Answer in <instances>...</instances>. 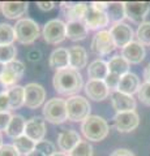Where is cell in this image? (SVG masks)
I'll return each mask as SVG.
<instances>
[{"label": "cell", "instance_id": "obj_1", "mask_svg": "<svg viewBox=\"0 0 150 156\" xmlns=\"http://www.w3.org/2000/svg\"><path fill=\"white\" fill-rule=\"evenodd\" d=\"M52 85L57 94L65 96H75L84 87V78L81 73L72 68L55 72L52 78Z\"/></svg>", "mask_w": 150, "mask_h": 156}, {"label": "cell", "instance_id": "obj_2", "mask_svg": "<svg viewBox=\"0 0 150 156\" xmlns=\"http://www.w3.org/2000/svg\"><path fill=\"white\" fill-rule=\"evenodd\" d=\"M81 131L88 140L101 142V140L107 138V135L110 133V126L103 117L89 116L85 121H82Z\"/></svg>", "mask_w": 150, "mask_h": 156}, {"label": "cell", "instance_id": "obj_3", "mask_svg": "<svg viewBox=\"0 0 150 156\" xmlns=\"http://www.w3.org/2000/svg\"><path fill=\"white\" fill-rule=\"evenodd\" d=\"M65 101H67V116H68V120L73 121V122H80V121H85L90 116L91 107L86 98L75 95L71 96Z\"/></svg>", "mask_w": 150, "mask_h": 156}, {"label": "cell", "instance_id": "obj_4", "mask_svg": "<svg viewBox=\"0 0 150 156\" xmlns=\"http://www.w3.org/2000/svg\"><path fill=\"white\" fill-rule=\"evenodd\" d=\"M16 41L21 44H31L34 43L41 34L38 23L31 18H21L14 25Z\"/></svg>", "mask_w": 150, "mask_h": 156}, {"label": "cell", "instance_id": "obj_5", "mask_svg": "<svg viewBox=\"0 0 150 156\" xmlns=\"http://www.w3.org/2000/svg\"><path fill=\"white\" fill-rule=\"evenodd\" d=\"M43 116L48 122L59 125L68 120L67 116V101L60 98H52L43 107Z\"/></svg>", "mask_w": 150, "mask_h": 156}, {"label": "cell", "instance_id": "obj_6", "mask_svg": "<svg viewBox=\"0 0 150 156\" xmlns=\"http://www.w3.org/2000/svg\"><path fill=\"white\" fill-rule=\"evenodd\" d=\"M42 35L48 44H59L67 38V23L61 20H50L43 27Z\"/></svg>", "mask_w": 150, "mask_h": 156}, {"label": "cell", "instance_id": "obj_7", "mask_svg": "<svg viewBox=\"0 0 150 156\" xmlns=\"http://www.w3.org/2000/svg\"><path fill=\"white\" fill-rule=\"evenodd\" d=\"M90 47H91V51L95 55H99V56L108 55V53H111L116 48L110 30H102L97 33L93 37Z\"/></svg>", "mask_w": 150, "mask_h": 156}, {"label": "cell", "instance_id": "obj_8", "mask_svg": "<svg viewBox=\"0 0 150 156\" xmlns=\"http://www.w3.org/2000/svg\"><path fill=\"white\" fill-rule=\"evenodd\" d=\"M140 125V116L136 111L120 112L114 116V126L120 133H130Z\"/></svg>", "mask_w": 150, "mask_h": 156}, {"label": "cell", "instance_id": "obj_9", "mask_svg": "<svg viewBox=\"0 0 150 156\" xmlns=\"http://www.w3.org/2000/svg\"><path fill=\"white\" fill-rule=\"evenodd\" d=\"M125 17L129 18L132 22L141 25L145 22V18L150 12V4L144 2H125Z\"/></svg>", "mask_w": 150, "mask_h": 156}, {"label": "cell", "instance_id": "obj_10", "mask_svg": "<svg viewBox=\"0 0 150 156\" xmlns=\"http://www.w3.org/2000/svg\"><path fill=\"white\" fill-rule=\"evenodd\" d=\"M25 107L29 109H37L45 103L46 90L39 83H27L25 87Z\"/></svg>", "mask_w": 150, "mask_h": 156}, {"label": "cell", "instance_id": "obj_11", "mask_svg": "<svg viewBox=\"0 0 150 156\" xmlns=\"http://www.w3.org/2000/svg\"><path fill=\"white\" fill-rule=\"evenodd\" d=\"M24 73H25V65L24 62L14 60L5 64V69H4L3 76L0 77L2 81L5 83V86L8 89L16 86V83L18 81H21V78L24 77Z\"/></svg>", "mask_w": 150, "mask_h": 156}, {"label": "cell", "instance_id": "obj_12", "mask_svg": "<svg viewBox=\"0 0 150 156\" xmlns=\"http://www.w3.org/2000/svg\"><path fill=\"white\" fill-rule=\"evenodd\" d=\"M110 33L112 35L116 48H124L130 42H133L134 33L132 30V27L124 22H119L112 25L110 29Z\"/></svg>", "mask_w": 150, "mask_h": 156}, {"label": "cell", "instance_id": "obj_13", "mask_svg": "<svg viewBox=\"0 0 150 156\" xmlns=\"http://www.w3.org/2000/svg\"><path fill=\"white\" fill-rule=\"evenodd\" d=\"M88 27V30H99L102 31V29H104L106 26L108 25L110 20L107 17L106 12H101V11H97L93 7L89 4V8H88V12H86L85 17H84V21H82Z\"/></svg>", "mask_w": 150, "mask_h": 156}, {"label": "cell", "instance_id": "obj_14", "mask_svg": "<svg viewBox=\"0 0 150 156\" xmlns=\"http://www.w3.org/2000/svg\"><path fill=\"white\" fill-rule=\"evenodd\" d=\"M47 133L46 129V122L42 117H31L26 121V126H25V134L27 138H30L31 140H34L35 143L41 142L45 139Z\"/></svg>", "mask_w": 150, "mask_h": 156}, {"label": "cell", "instance_id": "obj_15", "mask_svg": "<svg viewBox=\"0 0 150 156\" xmlns=\"http://www.w3.org/2000/svg\"><path fill=\"white\" fill-rule=\"evenodd\" d=\"M61 13L67 22L71 21H84V17L88 12L89 4L86 3H60Z\"/></svg>", "mask_w": 150, "mask_h": 156}, {"label": "cell", "instance_id": "obj_16", "mask_svg": "<svg viewBox=\"0 0 150 156\" xmlns=\"http://www.w3.org/2000/svg\"><path fill=\"white\" fill-rule=\"evenodd\" d=\"M110 99H111V104H112L114 109L116 111V113L120 112H130L136 109V99L132 95H127L123 94L120 91H112L110 94Z\"/></svg>", "mask_w": 150, "mask_h": 156}, {"label": "cell", "instance_id": "obj_17", "mask_svg": "<svg viewBox=\"0 0 150 156\" xmlns=\"http://www.w3.org/2000/svg\"><path fill=\"white\" fill-rule=\"evenodd\" d=\"M81 136L73 129H65L57 135V147L64 154H69L81 142Z\"/></svg>", "mask_w": 150, "mask_h": 156}, {"label": "cell", "instance_id": "obj_18", "mask_svg": "<svg viewBox=\"0 0 150 156\" xmlns=\"http://www.w3.org/2000/svg\"><path fill=\"white\" fill-rule=\"evenodd\" d=\"M85 94L89 96V99L95 101H102L110 96L111 91L106 86L104 81H95L89 80L85 85Z\"/></svg>", "mask_w": 150, "mask_h": 156}, {"label": "cell", "instance_id": "obj_19", "mask_svg": "<svg viewBox=\"0 0 150 156\" xmlns=\"http://www.w3.org/2000/svg\"><path fill=\"white\" fill-rule=\"evenodd\" d=\"M122 56L129 64H140L146 56V51L140 42L133 41L124 48H122Z\"/></svg>", "mask_w": 150, "mask_h": 156}, {"label": "cell", "instance_id": "obj_20", "mask_svg": "<svg viewBox=\"0 0 150 156\" xmlns=\"http://www.w3.org/2000/svg\"><path fill=\"white\" fill-rule=\"evenodd\" d=\"M27 8L29 4L25 2H4L0 7L4 17L9 20H21V17L27 12Z\"/></svg>", "mask_w": 150, "mask_h": 156}, {"label": "cell", "instance_id": "obj_21", "mask_svg": "<svg viewBox=\"0 0 150 156\" xmlns=\"http://www.w3.org/2000/svg\"><path fill=\"white\" fill-rule=\"evenodd\" d=\"M69 68L79 70L88 64V52L81 46H72L69 50Z\"/></svg>", "mask_w": 150, "mask_h": 156}, {"label": "cell", "instance_id": "obj_22", "mask_svg": "<svg viewBox=\"0 0 150 156\" xmlns=\"http://www.w3.org/2000/svg\"><path fill=\"white\" fill-rule=\"evenodd\" d=\"M140 86H141V82H140V78L134 74V73H127L120 78V83H119V89L118 91L123 92V94L127 95H132L138 92Z\"/></svg>", "mask_w": 150, "mask_h": 156}, {"label": "cell", "instance_id": "obj_23", "mask_svg": "<svg viewBox=\"0 0 150 156\" xmlns=\"http://www.w3.org/2000/svg\"><path fill=\"white\" fill-rule=\"evenodd\" d=\"M50 68H52L54 70H61L69 68V52L67 48H56L50 55V60H48Z\"/></svg>", "mask_w": 150, "mask_h": 156}, {"label": "cell", "instance_id": "obj_24", "mask_svg": "<svg viewBox=\"0 0 150 156\" xmlns=\"http://www.w3.org/2000/svg\"><path fill=\"white\" fill-rule=\"evenodd\" d=\"M88 27L82 21H71L67 22V38L72 42L84 41L88 37Z\"/></svg>", "mask_w": 150, "mask_h": 156}, {"label": "cell", "instance_id": "obj_25", "mask_svg": "<svg viewBox=\"0 0 150 156\" xmlns=\"http://www.w3.org/2000/svg\"><path fill=\"white\" fill-rule=\"evenodd\" d=\"M108 65L107 62L102 58H95L94 61H91L88 68V76L90 80L95 81H104L106 77L108 76Z\"/></svg>", "mask_w": 150, "mask_h": 156}, {"label": "cell", "instance_id": "obj_26", "mask_svg": "<svg viewBox=\"0 0 150 156\" xmlns=\"http://www.w3.org/2000/svg\"><path fill=\"white\" fill-rule=\"evenodd\" d=\"M25 126H26V121L21 115H13L11 122H9L8 128L5 130V134L9 138L16 139L18 136L24 135V133H25Z\"/></svg>", "mask_w": 150, "mask_h": 156}, {"label": "cell", "instance_id": "obj_27", "mask_svg": "<svg viewBox=\"0 0 150 156\" xmlns=\"http://www.w3.org/2000/svg\"><path fill=\"white\" fill-rule=\"evenodd\" d=\"M107 65H108L110 73L120 76V77H123L124 74L129 73V68H130V64L122 55H116L114 57H111L110 61H107Z\"/></svg>", "mask_w": 150, "mask_h": 156}, {"label": "cell", "instance_id": "obj_28", "mask_svg": "<svg viewBox=\"0 0 150 156\" xmlns=\"http://www.w3.org/2000/svg\"><path fill=\"white\" fill-rule=\"evenodd\" d=\"M7 95L9 98V103H11V111L18 109L22 105H25V89L22 86H13L8 89Z\"/></svg>", "mask_w": 150, "mask_h": 156}, {"label": "cell", "instance_id": "obj_29", "mask_svg": "<svg viewBox=\"0 0 150 156\" xmlns=\"http://www.w3.org/2000/svg\"><path fill=\"white\" fill-rule=\"evenodd\" d=\"M106 14H107V17H108L110 21L114 22V25H115V23H119V22H123V20L125 18L124 3H120V2L108 3Z\"/></svg>", "mask_w": 150, "mask_h": 156}, {"label": "cell", "instance_id": "obj_30", "mask_svg": "<svg viewBox=\"0 0 150 156\" xmlns=\"http://www.w3.org/2000/svg\"><path fill=\"white\" fill-rule=\"evenodd\" d=\"M35 144L37 143L34 142V140L27 138L25 134L18 136V138H16V139H13V147L20 152V155H24V156H26L27 154H30L31 151H34Z\"/></svg>", "mask_w": 150, "mask_h": 156}, {"label": "cell", "instance_id": "obj_31", "mask_svg": "<svg viewBox=\"0 0 150 156\" xmlns=\"http://www.w3.org/2000/svg\"><path fill=\"white\" fill-rule=\"evenodd\" d=\"M14 41H16L14 26L9 23H0V46L13 44Z\"/></svg>", "mask_w": 150, "mask_h": 156}, {"label": "cell", "instance_id": "obj_32", "mask_svg": "<svg viewBox=\"0 0 150 156\" xmlns=\"http://www.w3.org/2000/svg\"><path fill=\"white\" fill-rule=\"evenodd\" d=\"M16 56H17V50L13 44L0 46V62L8 64V62L16 60Z\"/></svg>", "mask_w": 150, "mask_h": 156}, {"label": "cell", "instance_id": "obj_33", "mask_svg": "<svg viewBox=\"0 0 150 156\" xmlns=\"http://www.w3.org/2000/svg\"><path fill=\"white\" fill-rule=\"evenodd\" d=\"M136 37L137 42L142 46H150V22H142L141 25H138Z\"/></svg>", "mask_w": 150, "mask_h": 156}, {"label": "cell", "instance_id": "obj_34", "mask_svg": "<svg viewBox=\"0 0 150 156\" xmlns=\"http://www.w3.org/2000/svg\"><path fill=\"white\" fill-rule=\"evenodd\" d=\"M69 156H93V147L88 140H81L68 154Z\"/></svg>", "mask_w": 150, "mask_h": 156}, {"label": "cell", "instance_id": "obj_35", "mask_svg": "<svg viewBox=\"0 0 150 156\" xmlns=\"http://www.w3.org/2000/svg\"><path fill=\"white\" fill-rule=\"evenodd\" d=\"M35 150L41 151V152L45 155V156H52V155H55L57 152L55 144L51 143L50 140H46V139H43V140H41V142H38L35 144Z\"/></svg>", "mask_w": 150, "mask_h": 156}, {"label": "cell", "instance_id": "obj_36", "mask_svg": "<svg viewBox=\"0 0 150 156\" xmlns=\"http://www.w3.org/2000/svg\"><path fill=\"white\" fill-rule=\"evenodd\" d=\"M137 98L142 104L150 107V83L144 82V83L140 86V90L137 92Z\"/></svg>", "mask_w": 150, "mask_h": 156}, {"label": "cell", "instance_id": "obj_37", "mask_svg": "<svg viewBox=\"0 0 150 156\" xmlns=\"http://www.w3.org/2000/svg\"><path fill=\"white\" fill-rule=\"evenodd\" d=\"M120 76H116V74H112V73H108V76L106 77L104 80V83L106 86L108 87V90L112 92V91H118L119 89V83H120Z\"/></svg>", "mask_w": 150, "mask_h": 156}, {"label": "cell", "instance_id": "obj_38", "mask_svg": "<svg viewBox=\"0 0 150 156\" xmlns=\"http://www.w3.org/2000/svg\"><path fill=\"white\" fill-rule=\"evenodd\" d=\"M0 156H21V155L13 147V144H2L0 146Z\"/></svg>", "mask_w": 150, "mask_h": 156}, {"label": "cell", "instance_id": "obj_39", "mask_svg": "<svg viewBox=\"0 0 150 156\" xmlns=\"http://www.w3.org/2000/svg\"><path fill=\"white\" fill-rule=\"evenodd\" d=\"M12 113L11 112H0V131H5L9 122L12 120Z\"/></svg>", "mask_w": 150, "mask_h": 156}, {"label": "cell", "instance_id": "obj_40", "mask_svg": "<svg viewBox=\"0 0 150 156\" xmlns=\"http://www.w3.org/2000/svg\"><path fill=\"white\" fill-rule=\"evenodd\" d=\"M11 111V103H9V98L5 94L0 95V112H9Z\"/></svg>", "mask_w": 150, "mask_h": 156}, {"label": "cell", "instance_id": "obj_41", "mask_svg": "<svg viewBox=\"0 0 150 156\" xmlns=\"http://www.w3.org/2000/svg\"><path fill=\"white\" fill-rule=\"evenodd\" d=\"M37 7L43 12H47V11H51V9L55 7V3L54 2H38Z\"/></svg>", "mask_w": 150, "mask_h": 156}, {"label": "cell", "instance_id": "obj_42", "mask_svg": "<svg viewBox=\"0 0 150 156\" xmlns=\"http://www.w3.org/2000/svg\"><path fill=\"white\" fill-rule=\"evenodd\" d=\"M110 156H136V155H134L130 150H127V148H119V150H115Z\"/></svg>", "mask_w": 150, "mask_h": 156}, {"label": "cell", "instance_id": "obj_43", "mask_svg": "<svg viewBox=\"0 0 150 156\" xmlns=\"http://www.w3.org/2000/svg\"><path fill=\"white\" fill-rule=\"evenodd\" d=\"M91 7H93L94 9H97V11H101V12H106L107 11V7H108V3H103V2H93L90 4Z\"/></svg>", "mask_w": 150, "mask_h": 156}, {"label": "cell", "instance_id": "obj_44", "mask_svg": "<svg viewBox=\"0 0 150 156\" xmlns=\"http://www.w3.org/2000/svg\"><path fill=\"white\" fill-rule=\"evenodd\" d=\"M144 80H145V82L150 83V62L145 66V69H144Z\"/></svg>", "mask_w": 150, "mask_h": 156}, {"label": "cell", "instance_id": "obj_45", "mask_svg": "<svg viewBox=\"0 0 150 156\" xmlns=\"http://www.w3.org/2000/svg\"><path fill=\"white\" fill-rule=\"evenodd\" d=\"M8 91V87L5 86V83L2 81V78H0V95H3V94H5V92Z\"/></svg>", "mask_w": 150, "mask_h": 156}, {"label": "cell", "instance_id": "obj_46", "mask_svg": "<svg viewBox=\"0 0 150 156\" xmlns=\"http://www.w3.org/2000/svg\"><path fill=\"white\" fill-rule=\"evenodd\" d=\"M26 156H45V155H43V154L41 152V151H38V150H34V151H31L30 154H27Z\"/></svg>", "mask_w": 150, "mask_h": 156}, {"label": "cell", "instance_id": "obj_47", "mask_svg": "<svg viewBox=\"0 0 150 156\" xmlns=\"http://www.w3.org/2000/svg\"><path fill=\"white\" fill-rule=\"evenodd\" d=\"M4 69H5V64H3V62H0V77L3 76Z\"/></svg>", "mask_w": 150, "mask_h": 156}, {"label": "cell", "instance_id": "obj_48", "mask_svg": "<svg viewBox=\"0 0 150 156\" xmlns=\"http://www.w3.org/2000/svg\"><path fill=\"white\" fill-rule=\"evenodd\" d=\"M52 156H69L68 154H64V152H56L55 155H52Z\"/></svg>", "mask_w": 150, "mask_h": 156}, {"label": "cell", "instance_id": "obj_49", "mask_svg": "<svg viewBox=\"0 0 150 156\" xmlns=\"http://www.w3.org/2000/svg\"><path fill=\"white\" fill-rule=\"evenodd\" d=\"M3 144V136H2V134H0V146Z\"/></svg>", "mask_w": 150, "mask_h": 156}, {"label": "cell", "instance_id": "obj_50", "mask_svg": "<svg viewBox=\"0 0 150 156\" xmlns=\"http://www.w3.org/2000/svg\"><path fill=\"white\" fill-rule=\"evenodd\" d=\"M0 7H2V3H0Z\"/></svg>", "mask_w": 150, "mask_h": 156}]
</instances>
